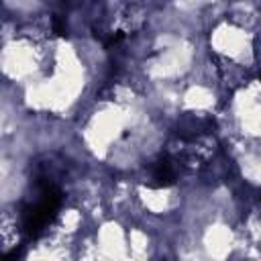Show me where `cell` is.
<instances>
[{"mask_svg": "<svg viewBox=\"0 0 261 261\" xmlns=\"http://www.w3.org/2000/svg\"><path fill=\"white\" fill-rule=\"evenodd\" d=\"M151 177L155 179L157 186H169V184H173L175 181V165H173V161H169V159L157 161L153 165V169H151Z\"/></svg>", "mask_w": 261, "mask_h": 261, "instance_id": "6da1fadb", "label": "cell"}]
</instances>
